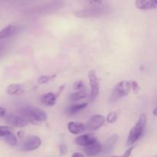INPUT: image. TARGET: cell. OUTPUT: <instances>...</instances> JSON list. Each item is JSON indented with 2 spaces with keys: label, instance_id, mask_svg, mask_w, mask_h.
<instances>
[{
  "label": "cell",
  "instance_id": "obj_11",
  "mask_svg": "<svg viewBox=\"0 0 157 157\" xmlns=\"http://www.w3.org/2000/svg\"><path fill=\"white\" fill-rule=\"evenodd\" d=\"M101 151H102V147H101L100 143H98V141L96 143H94V144L84 147V152L87 156H96Z\"/></svg>",
  "mask_w": 157,
  "mask_h": 157
},
{
  "label": "cell",
  "instance_id": "obj_19",
  "mask_svg": "<svg viewBox=\"0 0 157 157\" xmlns=\"http://www.w3.org/2000/svg\"><path fill=\"white\" fill-rule=\"evenodd\" d=\"M4 140H5V141H6V143H7L9 145L12 146V147H14V146L16 145L17 143H18L17 137L15 136V135L13 133H10V134H9L8 136H5Z\"/></svg>",
  "mask_w": 157,
  "mask_h": 157
},
{
  "label": "cell",
  "instance_id": "obj_4",
  "mask_svg": "<svg viewBox=\"0 0 157 157\" xmlns=\"http://www.w3.org/2000/svg\"><path fill=\"white\" fill-rule=\"evenodd\" d=\"M108 13V9L105 6H96L90 9H81L75 12V15L78 18H87V17H95L98 15Z\"/></svg>",
  "mask_w": 157,
  "mask_h": 157
},
{
  "label": "cell",
  "instance_id": "obj_10",
  "mask_svg": "<svg viewBox=\"0 0 157 157\" xmlns=\"http://www.w3.org/2000/svg\"><path fill=\"white\" fill-rule=\"evenodd\" d=\"M135 6L140 10H150L157 9V0H137Z\"/></svg>",
  "mask_w": 157,
  "mask_h": 157
},
{
  "label": "cell",
  "instance_id": "obj_27",
  "mask_svg": "<svg viewBox=\"0 0 157 157\" xmlns=\"http://www.w3.org/2000/svg\"><path fill=\"white\" fill-rule=\"evenodd\" d=\"M6 115V109L4 107H0V118L4 117Z\"/></svg>",
  "mask_w": 157,
  "mask_h": 157
},
{
  "label": "cell",
  "instance_id": "obj_17",
  "mask_svg": "<svg viewBox=\"0 0 157 157\" xmlns=\"http://www.w3.org/2000/svg\"><path fill=\"white\" fill-rule=\"evenodd\" d=\"M87 106V103H81V104H73V105L71 106L68 109V112L71 114H74V113H76L78 112L81 111V110L85 108Z\"/></svg>",
  "mask_w": 157,
  "mask_h": 157
},
{
  "label": "cell",
  "instance_id": "obj_9",
  "mask_svg": "<svg viewBox=\"0 0 157 157\" xmlns=\"http://www.w3.org/2000/svg\"><path fill=\"white\" fill-rule=\"evenodd\" d=\"M98 141L96 136L93 133H86V134L78 136L75 139V144L81 147H87L94 144Z\"/></svg>",
  "mask_w": 157,
  "mask_h": 157
},
{
  "label": "cell",
  "instance_id": "obj_28",
  "mask_svg": "<svg viewBox=\"0 0 157 157\" xmlns=\"http://www.w3.org/2000/svg\"><path fill=\"white\" fill-rule=\"evenodd\" d=\"M71 157H84V156L82 154V153H75L73 155H72Z\"/></svg>",
  "mask_w": 157,
  "mask_h": 157
},
{
  "label": "cell",
  "instance_id": "obj_2",
  "mask_svg": "<svg viewBox=\"0 0 157 157\" xmlns=\"http://www.w3.org/2000/svg\"><path fill=\"white\" fill-rule=\"evenodd\" d=\"M21 116L25 117L32 124L43 122L47 120V114L42 110L37 107H26L21 110Z\"/></svg>",
  "mask_w": 157,
  "mask_h": 157
},
{
  "label": "cell",
  "instance_id": "obj_6",
  "mask_svg": "<svg viewBox=\"0 0 157 157\" xmlns=\"http://www.w3.org/2000/svg\"><path fill=\"white\" fill-rule=\"evenodd\" d=\"M104 122H105V117L104 116L100 114L94 115L87 121L85 128L86 130H90V131L97 130L104 125Z\"/></svg>",
  "mask_w": 157,
  "mask_h": 157
},
{
  "label": "cell",
  "instance_id": "obj_15",
  "mask_svg": "<svg viewBox=\"0 0 157 157\" xmlns=\"http://www.w3.org/2000/svg\"><path fill=\"white\" fill-rule=\"evenodd\" d=\"M6 92L9 95L14 96V95H19L20 94L22 93L23 90L22 87H21V86L20 84H12L8 86L7 88H6Z\"/></svg>",
  "mask_w": 157,
  "mask_h": 157
},
{
  "label": "cell",
  "instance_id": "obj_29",
  "mask_svg": "<svg viewBox=\"0 0 157 157\" xmlns=\"http://www.w3.org/2000/svg\"><path fill=\"white\" fill-rule=\"evenodd\" d=\"M153 115H155V116H157V107L156 109H154V110H153Z\"/></svg>",
  "mask_w": 157,
  "mask_h": 157
},
{
  "label": "cell",
  "instance_id": "obj_12",
  "mask_svg": "<svg viewBox=\"0 0 157 157\" xmlns=\"http://www.w3.org/2000/svg\"><path fill=\"white\" fill-rule=\"evenodd\" d=\"M67 128H68L69 132L73 134H80L86 130L84 124H81V123L73 122V121L69 122Z\"/></svg>",
  "mask_w": 157,
  "mask_h": 157
},
{
  "label": "cell",
  "instance_id": "obj_30",
  "mask_svg": "<svg viewBox=\"0 0 157 157\" xmlns=\"http://www.w3.org/2000/svg\"><path fill=\"white\" fill-rule=\"evenodd\" d=\"M0 48H1V46H0Z\"/></svg>",
  "mask_w": 157,
  "mask_h": 157
},
{
  "label": "cell",
  "instance_id": "obj_20",
  "mask_svg": "<svg viewBox=\"0 0 157 157\" xmlns=\"http://www.w3.org/2000/svg\"><path fill=\"white\" fill-rule=\"evenodd\" d=\"M13 133V130L11 127L0 126V137H5L10 133Z\"/></svg>",
  "mask_w": 157,
  "mask_h": 157
},
{
  "label": "cell",
  "instance_id": "obj_14",
  "mask_svg": "<svg viewBox=\"0 0 157 157\" xmlns=\"http://www.w3.org/2000/svg\"><path fill=\"white\" fill-rule=\"evenodd\" d=\"M118 140V136L117 135H113V136H110L108 140H107L105 144H104V147H102V150L104 153H110L113 148H114V146L116 145L117 141Z\"/></svg>",
  "mask_w": 157,
  "mask_h": 157
},
{
  "label": "cell",
  "instance_id": "obj_7",
  "mask_svg": "<svg viewBox=\"0 0 157 157\" xmlns=\"http://www.w3.org/2000/svg\"><path fill=\"white\" fill-rule=\"evenodd\" d=\"M41 144V140L38 136H30L27 137L22 145V150L25 152L34 151L39 148Z\"/></svg>",
  "mask_w": 157,
  "mask_h": 157
},
{
  "label": "cell",
  "instance_id": "obj_5",
  "mask_svg": "<svg viewBox=\"0 0 157 157\" xmlns=\"http://www.w3.org/2000/svg\"><path fill=\"white\" fill-rule=\"evenodd\" d=\"M88 78L90 84V100L97 98L100 91V83L94 71L91 70L88 72Z\"/></svg>",
  "mask_w": 157,
  "mask_h": 157
},
{
  "label": "cell",
  "instance_id": "obj_24",
  "mask_svg": "<svg viewBox=\"0 0 157 157\" xmlns=\"http://www.w3.org/2000/svg\"><path fill=\"white\" fill-rule=\"evenodd\" d=\"M133 150H134V146H132V147H130V148L127 149V150H126L125 153H124L122 156H113L110 157H130V156L132 153V151H133Z\"/></svg>",
  "mask_w": 157,
  "mask_h": 157
},
{
  "label": "cell",
  "instance_id": "obj_8",
  "mask_svg": "<svg viewBox=\"0 0 157 157\" xmlns=\"http://www.w3.org/2000/svg\"><path fill=\"white\" fill-rule=\"evenodd\" d=\"M6 122L15 127H25L29 124V121L21 115L10 114L6 117Z\"/></svg>",
  "mask_w": 157,
  "mask_h": 157
},
{
  "label": "cell",
  "instance_id": "obj_21",
  "mask_svg": "<svg viewBox=\"0 0 157 157\" xmlns=\"http://www.w3.org/2000/svg\"><path fill=\"white\" fill-rule=\"evenodd\" d=\"M55 75H43L38 78V82L39 84H46V83L49 82L50 81L53 80L55 78Z\"/></svg>",
  "mask_w": 157,
  "mask_h": 157
},
{
  "label": "cell",
  "instance_id": "obj_22",
  "mask_svg": "<svg viewBox=\"0 0 157 157\" xmlns=\"http://www.w3.org/2000/svg\"><path fill=\"white\" fill-rule=\"evenodd\" d=\"M117 117H118L117 112H111V113H110L107 115L106 121H107V123H109V124H113V123L116 122Z\"/></svg>",
  "mask_w": 157,
  "mask_h": 157
},
{
  "label": "cell",
  "instance_id": "obj_18",
  "mask_svg": "<svg viewBox=\"0 0 157 157\" xmlns=\"http://www.w3.org/2000/svg\"><path fill=\"white\" fill-rule=\"evenodd\" d=\"M87 96V92L86 90H79L78 92H75L70 94V99L72 101H78V100H81L83 98H85Z\"/></svg>",
  "mask_w": 157,
  "mask_h": 157
},
{
  "label": "cell",
  "instance_id": "obj_16",
  "mask_svg": "<svg viewBox=\"0 0 157 157\" xmlns=\"http://www.w3.org/2000/svg\"><path fill=\"white\" fill-rule=\"evenodd\" d=\"M15 32V27L14 25H9L6 26V28L2 29L0 31V39H3V38H8V37L11 36L14 34Z\"/></svg>",
  "mask_w": 157,
  "mask_h": 157
},
{
  "label": "cell",
  "instance_id": "obj_25",
  "mask_svg": "<svg viewBox=\"0 0 157 157\" xmlns=\"http://www.w3.org/2000/svg\"><path fill=\"white\" fill-rule=\"evenodd\" d=\"M131 86H132V89L133 90V91L138 92L140 90V86L138 84V83L136 81H131Z\"/></svg>",
  "mask_w": 157,
  "mask_h": 157
},
{
  "label": "cell",
  "instance_id": "obj_26",
  "mask_svg": "<svg viewBox=\"0 0 157 157\" xmlns=\"http://www.w3.org/2000/svg\"><path fill=\"white\" fill-rule=\"evenodd\" d=\"M59 150L60 153L61 154H66L67 153V148L65 145H61L59 147Z\"/></svg>",
  "mask_w": 157,
  "mask_h": 157
},
{
  "label": "cell",
  "instance_id": "obj_3",
  "mask_svg": "<svg viewBox=\"0 0 157 157\" xmlns=\"http://www.w3.org/2000/svg\"><path fill=\"white\" fill-rule=\"evenodd\" d=\"M131 89V81H121L113 88L111 95L110 97V101L111 103L116 102V101H117L121 98L128 95L130 94Z\"/></svg>",
  "mask_w": 157,
  "mask_h": 157
},
{
  "label": "cell",
  "instance_id": "obj_13",
  "mask_svg": "<svg viewBox=\"0 0 157 157\" xmlns=\"http://www.w3.org/2000/svg\"><path fill=\"white\" fill-rule=\"evenodd\" d=\"M57 100V96L55 94L52 93V92H49V93L45 94L42 95L41 98V101L44 105L49 106V107H52L55 104Z\"/></svg>",
  "mask_w": 157,
  "mask_h": 157
},
{
  "label": "cell",
  "instance_id": "obj_23",
  "mask_svg": "<svg viewBox=\"0 0 157 157\" xmlns=\"http://www.w3.org/2000/svg\"><path fill=\"white\" fill-rule=\"evenodd\" d=\"M74 89L75 90H84V87H85V84L83 81H76V82L74 84Z\"/></svg>",
  "mask_w": 157,
  "mask_h": 157
},
{
  "label": "cell",
  "instance_id": "obj_1",
  "mask_svg": "<svg viewBox=\"0 0 157 157\" xmlns=\"http://www.w3.org/2000/svg\"><path fill=\"white\" fill-rule=\"evenodd\" d=\"M147 119L145 113H141L137 122L136 123L134 127L131 129L129 133L127 140V146H132L140 138L147 125Z\"/></svg>",
  "mask_w": 157,
  "mask_h": 157
}]
</instances>
